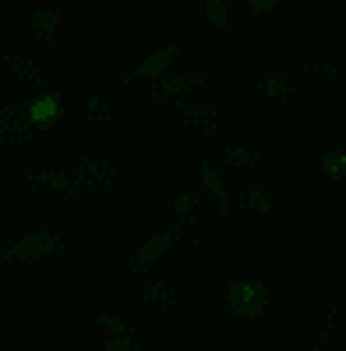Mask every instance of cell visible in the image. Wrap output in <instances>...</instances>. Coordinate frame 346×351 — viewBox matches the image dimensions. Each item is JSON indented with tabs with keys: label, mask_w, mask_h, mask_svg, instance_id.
Segmentation results:
<instances>
[{
	"label": "cell",
	"mask_w": 346,
	"mask_h": 351,
	"mask_svg": "<svg viewBox=\"0 0 346 351\" xmlns=\"http://www.w3.org/2000/svg\"><path fill=\"white\" fill-rule=\"evenodd\" d=\"M226 310L240 315V319H259L268 310V287L259 278H236L226 287Z\"/></svg>",
	"instance_id": "obj_1"
},
{
	"label": "cell",
	"mask_w": 346,
	"mask_h": 351,
	"mask_svg": "<svg viewBox=\"0 0 346 351\" xmlns=\"http://www.w3.org/2000/svg\"><path fill=\"white\" fill-rule=\"evenodd\" d=\"M51 250H55L51 231H28V236H14V241H10L5 259H10V263H28V259H47Z\"/></svg>",
	"instance_id": "obj_2"
},
{
	"label": "cell",
	"mask_w": 346,
	"mask_h": 351,
	"mask_svg": "<svg viewBox=\"0 0 346 351\" xmlns=\"http://www.w3.org/2000/svg\"><path fill=\"white\" fill-rule=\"evenodd\" d=\"M23 116H28V125H33V130H47V125H55L60 116H65V106H60V97H55L51 88H42L33 102L23 106Z\"/></svg>",
	"instance_id": "obj_3"
},
{
	"label": "cell",
	"mask_w": 346,
	"mask_h": 351,
	"mask_svg": "<svg viewBox=\"0 0 346 351\" xmlns=\"http://www.w3.org/2000/svg\"><path fill=\"white\" fill-rule=\"evenodd\" d=\"M175 56H180V47H157L153 56H143V60H138L134 70L125 74V84H138V79H157V74H166L171 70V60Z\"/></svg>",
	"instance_id": "obj_4"
},
{
	"label": "cell",
	"mask_w": 346,
	"mask_h": 351,
	"mask_svg": "<svg viewBox=\"0 0 346 351\" xmlns=\"http://www.w3.org/2000/svg\"><path fill=\"white\" fill-rule=\"evenodd\" d=\"M194 88H203V79L199 74H157L153 79V97L157 102H171V97H185V93H194Z\"/></svg>",
	"instance_id": "obj_5"
},
{
	"label": "cell",
	"mask_w": 346,
	"mask_h": 351,
	"mask_svg": "<svg viewBox=\"0 0 346 351\" xmlns=\"http://www.w3.org/2000/svg\"><path fill=\"white\" fill-rule=\"evenodd\" d=\"M28 116H23V106H0V143H23L28 139Z\"/></svg>",
	"instance_id": "obj_6"
},
{
	"label": "cell",
	"mask_w": 346,
	"mask_h": 351,
	"mask_svg": "<svg viewBox=\"0 0 346 351\" xmlns=\"http://www.w3.org/2000/svg\"><path fill=\"white\" fill-rule=\"evenodd\" d=\"M171 245H175V231H157V236H148V241L134 250V268H153Z\"/></svg>",
	"instance_id": "obj_7"
},
{
	"label": "cell",
	"mask_w": 346,
	"mask_h": 351,
	"mask_svg": "<svg viewBox=\"0 0 346 351\" xmlns=\"http://www.w3.org/2000/svg\"><path fill=\"white\" fill-rule=\"evenodd\" d=\"M28 28H33L37 42H51V37L60 33V10H55V5H37L33 14H28Z\"/></svg>",
	"instance_id": "obj_8"
},
{
	"label": "cell",
	"mask_w": 346,
	"mask_h": 351,
	"mask_svg": "<svg viewBox=\"0 0 346 351\" xmlns=\"http://www.w3.org/2000/svg\"><path fill=\"white\" fill-rule=\"evenodd\" d=\"M138 300H143V305H157V310H175L180 291L166 287V282H143V287H138Z\"/></svg>",
	"instance_id": "obj_9"
},
{
	"label": "cell",
	"mask_w": 346,
	"mask_h": 351,
	"mask_svg": "<svg viewBox=\"0 0 346 351\" xmlns=\"http://www.w3.org/2000/svg\"><path fill=\"white\" fill-rule=\"evenodd\" d=\"M28 185H33V190H55V194H65V190H74V176L60 171V167H47V171H33V176H28Z\"/></svg>",
	"instance_id": "obj_10"
},
{
	"label": "cell",
	"mask_w": 346,
	"mask_h": 351,
	"mask_svg": "<svg viewBox=\"0 0 346 351\" xmlns=\"http://www.w3.org/2000/svg\"><path fill=\"white\" fill-rule=\"evenodd\" d=\"M5 65H10V74H18V79H28L33 88H42L47 79H42V70H37L28 56H18V51H5Z\"/></svg>",
	"instance_id": "obj_11"
},
{
	"label": "cell",
	"mask_w": 346,
	"mask_h": 351,
	"mask_svg": "<svg viewBox=\"0 0 346 351\" xmlns=\"http://www.w3.org/2000/svg\"><path fill=\"white\" fill-rule=\"evenodd\" d=\"M79 171H84V180H97V185H116V180H121L116 167H106V162H97V158H84Z\"/></svg>",
	"instance_id": "obj_12"
},
{
	"label": "cell",
	"mask_w": 346,
	"mask_h": 351,
	"mask_svg": "<svg viewBox=\"0 0 346 351\" xmlns=\"http://www.w3.org/2000/svg\"><path fill=\"white\" fill-rule=\"evenodd\" d=\"M319 167H323V176H328V180H346V148H328Z\"/></svg>",
	"instance_id": "obj_13"
},
{
	"label": "cell",
	"mask_w": 346,
	"mask_h": 351,
	"mask_svg": "<svg viewBox=\"0 0 346 351\" xmlns=\"http://www.w3.org/2000/svg\"><path fill=\"white\" fill-rule=\"evenodd\" d=\"M203 14H208V23H212L217 33H226V28H231V14H226V0H203Z\"/></svg>",
	"instance_id": "obj_14"
},
{
	"label": "cell",
	"mask_w": 346,
	"mask_h": 351,
	"mask_svg": "<svg viewBox=\"0 0 346 351\" xmlns=\"http://www.w3.org/2000/svg\"><path fill=\"white\" fill-rule=\"evenodd\" d=\"M199 176H203V190L212 194L217 204H222V199H226V180L217 176V167H208V162H203V167H199Z\"/></svg>",
	"instance_id": "obj_15"
},
{
	"label": "cell",
	"mask_w": 346,
	"mask_h": 351,
	"mask_svg": "<svg viewBox=\"0 0 346 351\" xmlns=\"http://www.w3.org/2000/svg\"><path fill=\"white\" fill-rule=\"evenodd\" d=\"M259 93L277 102V97H291V84H286V79H277V74H268V79L259 84Z\"/></svg>",
	"instance_id": "obj_16"
},
{
	"label": "cell",
	"mask_w": 346,
	"mask_h": 351,
	"mask_svg": "<svg viewBox=\"0 0 346 351\" xmlns=\"http://www.w3.org/2000/svg\"><path fill=\"white\" fill-rule=\"evenodd\" d=\"M226 162H236V167H259V153H254V148H240V143H231V148H226Z\"/></svg>",
	"instance_id": "obj_17"
},
{
	"label": "cell",
	"mask_w": 346,
	"mask_h": 351,
	"mask_svg": "<svg viewBox=\"0 0 346 351\" xmlns=\"http://www.w3.org/2000/svg\"><path fill=\"white\" fill-rule=\"evenodd\" d=\"M180 121L190 125V130H212V121H217V111H185Z\"/></svg>",
	"instance_id": "obj_18"
},
{
	"label": "cell",
	"mask_w": 346,
	"mask_h": 351,
	"mask_svg": "<svg viewBox=\"0 0 346 351\" xmlns=\"http://www.w3.org/2000/svg\"><path fill=\"white\" fill-rule=\"evenodd\" d=\"M102 351H134V333H106Z\"/></svg>",
	"instance_id": "obj_19"
},
{
	"label": "cell",
	"mask_w": 346,
	"mask_h": 351,
	"mask_svg": "<svg viewBox=\"0 0 346 351\" xmlns=\"http://www.w3.org/2000/svg\"><path fill=\"white\" fill-rule=\"evenodd\" d=\"M245 208H249V213H273V199H268L263 190H249V194H245Z\"/></svg>",
	"instance_id": "obj_20"
},
{
	"label": "cell",
	"mask_w": 346,
	"mask_h": 351,
	"mask_svg": "<svg viewBox=\"0 0 346 351\" xmlns=\"http://www.w3.org/2000/svg\"><path fill=\"white\" fill-rule=\"evenodd\" d=\"M84 111H88V121H111V116H116V111H111V106H106L102 97H88Z\"/></svg>",
	"instance_id": "obj_21"
},
{
	"label": "cell",
	"mask_w": 346,
	"mask_h": 351,
	"mask_svg": "<svg viewBox=\"0 0 346 351\" xmlns=\"http://www.w3.org/2000/svg\"><path fill=\"white\" fill-rule=\"evenodd\" d=\"M97 324H102V333H129V324L116 315H97Z\"/></svg>",
	"instance_id": "obj_22"
},
{
	"label": "cell",
	"mask_w": 346,
	"mask_h": 351,
	"mask_svg": "<svg viewBox=\"0 0 346 351\" xmlns=\"http://www.w3.org/2000/svg\"><path fill=\"white\" fill-rule=\"evenodd\" d=\"M171 208L180 213V217H190V213H194V194H175V199H171Z\"/></svg>",
	"instance_id": "obj_23"
},
{
	"label": "cell",
	"mask_w": 346,
	"mask_h": 351,
	"mask_svg": "<svg viewBox=\"0 0 346 351\" xmlns=\"http://www.w3.org/2000/svg\"><path fill=\"white\" fill-rule=\"evenodd\" d=\"M245 5H249L254 14H268V10H273V5H282V0H245Z\"/></svg>",
	"instance_id": "obj_24"
}]
</instances>
